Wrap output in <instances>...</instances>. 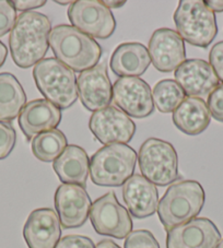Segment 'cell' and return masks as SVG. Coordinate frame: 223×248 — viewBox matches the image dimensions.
Returning <instances> with one entry per match:
<instances>
[{
  "mask_svg": "<svg viewBox=\"0 0 223 248\" xmlns=\"http://www.w3.org/2000/svg\"><path fill=\"white\" fill-rule=\"evenodd\" d=\"M33 78L38 91L59 109L71 108L79 97L75 71L58 59L45 58L36 63Z\"/></svg>",
  "mask_w": 223,
  "mask_h": 248,
  "instance_id": "cell-5",
  "label": "cell"
},
{
  "mask_svg": "<svg viewBox=\"0 0 223 248\" xmlns=\"http://www.w3.org/2000/svg\"><path fill=\"white\" fill-rule=\"evenodd\" d=\"M174 76L188 97L209 96L219 85L213 68L204 59H187L175 70Z\"/></svg>",
  "mask_w": 223,
  "mask_h": 248,
  "instance_id": "cell-17",
  "label": "cell"
},
{
  "mask_svg": "<svg viewBox=\"0 0 223 248\" xmlns=\"http://www.w3.org/2000/svg\"><path fill=\"white\" fill-rule=\"evenodd\" d=\"M174 22L184 41L201 48H207L218 34L216 15L203 0H181Z\"/></svg>",
  "mask_w": 223,
  "mask_h": 248,
  "instance_id": "cell-6",
  "label": "cell"
},
{
  "mask_svg": "<svg viewBox=\"0 0 223 248\" xmlns=\"http://www.w3.org/2000/svg\"><path fill=\"white\" fill-rule=\"evenodd\" d=\"M53 169L62 183L85 187L90 173L88 153L79 145H67L58 159L54 161Z\"/></svg>",
  "mask_w": 223,
  "mask_h": 248,
  "instance_id": "cell-21",
  "label": "cell"
},
{
  "mask_svg": "<svg viewBox=\"0 0 223 248\" xmlns=\"http://www.w3.org/2000/svg\"><path fill=\"white\" fill-rule=\"evenodd\" d=\"M7 55H8L7 47L1 41H0V67H2L3 63L6 62Z\"/></svg>",
  "mask_w": 223,
  "mask_h": 248,
  "instance_id": "cell-35",
  "label": "cell"
},
{
  "mask_svg": "<svg viewBox=\"0 0 223 248\" xmlns=\"http://www.w3.org/2000/svg\"><path fill=\"white\" fill-rule=\"evenodd\" d=\"M90 220L96 232L117 239L126 238L132 232L131 217L118 202L114 191H109L92 203Z\"/></svg>",
  "mask_w": 223,
  "mask_h": 248,
  "instance_id": "cell-9",
  "label": "cell"
},
{
  "mask_svg": "<svg viewBox=\"0 0 223 248\" xmlns=\"http://www.w3.org/2000/svg\"><path fill=\"white\" fill-rule=\"evenodd\" d=\"M221 233L207 217H196L167 231L166 248H216Z\"/></svg>",
  "mask_w": 223,
  "mask_h": 248,
  "instance_id": "cell-14",
  "label": "cell"
},
{
  "mask_svg": "<svg viewBox=\"0 0 223 248\" xmlns=\"http://www.w3.org/2000/svg\"><path fill=\"white\" fill-rule=\"evenodd\" d=\"M96 248H122L118 246L116 243H114L112 239H103L100 243L97 244Z\"/></svg>",
  "mask_w": 223,
  "mask_h": 248,
  "instance_id": "cell-34",
  "label": "cell"
},
{
  "mask_svg": "<svg viewBox=\"0 0 223 248\" xmlns=\"http://www.w3.org/2000/svg\"><path fill=\"white\" fill-rule=\"evenodd\" d=\"M92 202L85 188L63 184L55 192V208L64 229H77L87 222Z\"/></svg>",
  "mask_w": 223,
  "mask_h": 248,
  "instance_id": "cell-12",
  "label": "cell"
},
{
  "mask_svg": "<svg viewBox=\"0 0 223 248\" xmlns=\"http://www.w3.org/2000/svg\"><path fill=\"white\" fill-rule=\"evenodd\" d=\"M172 119L178 130L188 136H197L207 129L211 115L203 98L186 97L173 112Z\"/></svg>",
  "mask_w": 223,
  "mask_h": 248,
  "instance_id": "cell-22",
  "label": "cell"
},
{
  "mask_svg": "<svg viewBox=\"0 0 223 248\" xmlns=\"http://www.w3.org/2000/svg\"><path fill=\"white\" fill-rule=\"evenodd\" d=\"M204 2L212 12H223V0H207Z\"/></svg>",
  "mask_w": 223,
  "mask_h": 248,
  "instance_id": "cell-33",
  "label": "cell"
},
{
  "mask_svg": "<svg viewBox=\"0 0 223 248\" xmlns=\"http://www.w3.org/2000/svg\"><path fill=\"white\" fill-rule=\"evenodd\" d=\"M55 2L58 3V5H62V6H67V5H71L74 1H61V0H56Z\"/></svg>",
  "mask_w": 223,
  "mask_h": 248,
  "instance_id": "cell-37",
  "label": "cell"
},
{
  "mask_svg": "<svg viewBox=\"0 0 223 248\" xmlns=\"http://www.w3.org/2000/svg\"><path fill=\"white\" fill-rule=\"evenodd\" d=\"M123 199L130 215L137 219H145L158 211L159 192L143 175L135 174L123 185Z\"/></svg>",
  "mask_w": 223,
  "mask_h": 248,
  "instance_id": "cell-19",
  "label": "cell"
},
{
  "mask_svg": "<svg viewBox=\"0 0 223 248\" xmlns=\"http://www.w3.org/2000/svg\"><path fill=\"white\" fill-rule=\"evenodd\" d=\"M50 20L35 11L22 12L9 36L11 57L20 68L35 66L43 61L49 47Z\"/></svg>",
  "mask_w": 223,
  "mask_h": 248,
  "instance_id": "cell-1",
  "label": "cell"
},
{
  "mask_svg": "<svg viewBox=\"0 0 223 248\" xmlns=\"http://www.w3.org/2000/svg\"><path fill=\"white\" fill-rule=\"evenodd\" d=\"M49 45L56 59L80 74L96 67L102 56L101 46L94 38L68 24L51 29Z\"/></svg>",
  "mask_w": 223,
  "mask_h": 248,
  "instance_id": "cell-2",
  "label": "cell"
},
{
  "mask_svg": "<svg viewBox=\"0 0 223 248\" xmlns=\"http://www.w3.org/2000/svg\"><path fill=\"white\" fill-rule=\"evenodd\" d=\"M56 248H96L91 238L82 235H67L61 238Z\"/></svg>",
  "mask_w": 223,
  "mask_h": 248,
  "instance_id": "cell-30",
  "label": "cell"
},
{
  "mask_svg": "<svg viewBox=\"0 0 223 248\" xmlns=\"http://www.w3.org/2000/svg\"><path fill=\"white\" fill-rule=\"evenodd\" d=\"M104 5L109 8V9H114V8H121L125 5L126 1H103Z\"/></svg>",
  "mask_w": 223,
  "mask_h": 248,
  "instance_id": "cell-36",
  "label": "cell"
},
{
  "mask_svg": "<svg viewBox=\"0 0 223 248\" xmlns=\"http://www.w3.org/2000/svg\"><path fill=\"white\" fill-rule=\"evenodd\" d=\"M207 106L210 115L218 122L223 123V84H219L209 94Z\"/></svg>",
  "mask_w": 223,
  "mask_h": 248,
  "instance_id": "cell-29",
  "label": "cell"
},
{
  "mask_svg": "<svg viewBox=\"0 0 223 248\" xmlns=\"http://www.w3.org/2000/svg\"><path fill=\"white\" fill-rule=\"evenodd\" d=\"M81 103L90 112L109 108L113 98V87L107 75L106 62L103 61L92 69L81 72L77 79Z\"/></svg>",
  "mask_w": 223,
  "mask_h": 248,
  "instance_id": "cell-13",
  "label": "cell"
},
{
  "mask_svg": "<svg viewBox=\"0 0 223 248\" xmlns=\"http://www.w3.org/2000/svg\"><path fill=\"white\" fill-rule=\"evenodd\" d=\"M209 63L213 68L219 81L223 82V41L213 45L210 50Z\"/></svg>",
  "mask_w": 223,
  "mask_h": 248,
  "instance_id": "cell-31",
  "label": "cell"
},
{
  "mask_svg": "<svg viewBox=\"0 0 223 248\" xmlns=\"http://www.w3.org/2000/svg\"><path fill=\"white\" fill-rule=\"evenodd\" d=\"M138 164L143 176L156 186H167L178 178L177 153L164 140H145L138 152Z\"/></svg>",
  "mask_w": 223,
  "mask_h": 248,
  "instance_id": "cell-7",
  "label": "cell"
},
{
  "mask_svg": "<svg viewBox=\"0 0 223 248\" xmlns=\"http://www.w3.org/2000/svg\"><path fill=\"white\" fill-rule=\"evenodd\" d=\"M12 3H14L16 10L29 12L33 9H36V8L43 7L46 1L45 0H15Z\"/></svg>",
  "mask_w": 223,
  "mask_h": 248,
  "instance_id": "cell-32",
  "label": "cell"
},
{
  "mask_svg": "<svg viewBox=\"0 0 223 248\" xmlns=\"http://www.w3.org/2000/svg\"><path fill=\"white\" fill-rule=\"evenodd\" d=\"M72 27L92 38L106 40L116 29V21L111 9L100 0H77L68 9Z\"/></svg>",
  "mask_w": 223,
  "mask_h": 248,
  "instance_id": "cell-8",
  "label": "cell"
},
{
  "mask_svg": "<svg viewBox=\"0 0 223 248\" xmlns=\"http://www.w3.org/2000/svg\"><path fill=\"white\" fill-rule=\"evenodd\" d=\"M152 98L159 112L172 113L185 100L186 94L176 81L165 79L154 85Z\"/></svg>",
  "mask_w": 223,
  "mask_h": 248,
  "instance_id": "cell-25",
  "label": "cell"
},
{
  "mask_svg": "<svg viewBox=\"0 0 223 248\" xmlns=\"http://www.w3.org/2000/svg\"><path fill=\"white\" fill-rule=\"evenodd\" d=\"M151 63L150 55L140 43H124L118 45L111 57L110 66L114 75L121 78H139Z\"/></svg>",
  "mask_w": 223,
  "mask_h": 248,
  "instance_id": "cell-20",
  "label": "cell"
},
{
  "mask_svg": "<svg viewBox=\"0 0 223 248\" xmlns=\"http://www.w3.org/2000/svg\"><path fill=\"white\" fill-rule=\"evenodd\" d=\"M125 248H160L156 237L147 230H137L126 237Z\"/></svg>",
  "mask_w": 223,
  "mask_h": 248,
  "instance_id": "cell-26",
  "label": "cell"
},
{
  "mask_svg": "<svg viewBox=\"0 0 223 248\" xmlns=\"http://www.w3.org/2000/svg\"><path fill=\"white\" fill-rule=\"evenodd\" d=\"M150 59L161 72H172L185 62V43L181 35L172 29H159L149 41Z\"/></svg>",
  "mask_w": 223,
  "mask_h": 248,
  "instance_id": "cell-15",
  "label": "cell"
},
{
  "mask_svg": "<svg viewBox=\"0 0 223 248\" xmlns=\"http://www.w3.org/2000/svg\"><path fill=\"white\" fill-rule=\"evenodd\" d=\"M32 152L34 156L45 163L58 159L67 148V138L59 129L42 132L32 139Z\"/></svg>",
  "mask_w": 223,
  "mask_h": 248,
  "instance_id": "cell-24",
  "label": "cell"
},
{
  "mask_svg": "<svg viewBox=\"0 0 223 248\" xmlns=\"http://www.w3.org/2000/svg\"><path fill=\"white\" fill-rule=\"evenodd\" d=\"M61 122L62 109L45 98L29 102L19 115V126L28 140L42 132L56 129Z\"/></svg>",
  "mask_w": 223,
  "mask_h": 248,
  "instance_id": "cell-18",
  "label": "cell"
},
{
  "mask_svg": "<svg viewBox=\"0 0 223 248\" xmlns=\"http://www.w3.org/2000/svg\"><path fill=\"white\" fill-rule=\"evenodd\" d=\"M206 195L196 181H179L171 185L158 206V216L167 231L196 219L203 210Z\"/></svg>",
  "mask_w": 223,
  "mask_h": 248,
  "instance_id": "cell-3",
  "label": "cell"
},
{
  "mask_svg": "<svg viewBox=\"0 0 223 248\" xmlns=\"http://www.w3.org/2000/svg\"><path fill=\"white\" fill-rule=\"evenodd\" d=\"M61 236L62 224L53 209L41 208L30 213L23 226L29 248H56Z\"/></svg>",
  "mask_w": 223,
  "mask_h": 248,
  "instance_id": "cell-16",
  "label": "cell"
},
{
  "mask_svg": "<svg viewBox=\"0 0 223 248\" xmlns=\"http://www.w3.org/2000/svg\"><path fill=\"white\" fill-rule=\"evenodd\" d=\"M25 105L27 95L19 80L9 72L0 74V121H14Z\"/></svg>",
  "mask_w": 223,
  "mask_h": 248,
  "instance_id": "cell-23",
  "label": "cell"
},
{
  "mask_svg": "<svg viewBox=\"0 0 223 248\" xmlns=\"http://www.w3.org/2000/svg\"><path fill=\"white\" fill-rule=\"evenodd\" d=\"M16 19V10L12 1L0 0V37L14 29Z\"/></svg>",
  "mask_w": 223,
  "mask_h": 248,
  "instance_id": "cell-28",
  "label": "cell"
},
{
  "mask_svg": "<svg viewBox=\"0 0 223 248\" xmlns=\"http://www.w3.org/2000/svg\"><path fill=\"white\" fill-rule=\"evenodd\" d=\"M16 134L10 123L0 121V160L6 159L15 149Z\"/></svg>",
  "mask_w": 223,
  "mask_h": 248,
  "instance_id": "cell-27",
  "label": "cell"
},
{
  "mask_svg": "<svg viewBox=\"0 0 223 248\" xmlns=\"http://www.w3.org/2000/svg\"><path fill=\"white\" fill-rule=\"evenodd\" d=\"M216 248H223V238L220 241V243L218 244V246Z\"/></svg>",
  "mask_w": 223,
  "mask_h": 248,
  "instance_id": "cell-38",
  "label": "cell"
},
{
  "mask_svg": "<svg viewBox=\"0 0 223 248\" xmlns=\"http://www.w3.org/2000/svg\"><path fill=\"white\" fill-rule=\"evenodd\" d=\"M89 128L102 144H126L136 132V124L115 106L96 110L90 117Z\"/></svg>",
  "mask_w": 223,
  "mask_h": 248,
  "instance_id": "cell-10",
  "label": "cell"
},
{
  "mask_svg": "<svg viewBox=\"0 0 223 248\" xmlns=\"http://www.w3.org/2000/svg\"><path fill=\"white\" fill-rule=\"evenodd\" d=\"M113 101L132 118H145L154 110L150 85L140 78H119L113 85Z\"/></svg>",
  "mask_w": 223,
  "mask_h": 248,
  "instance_id": "cell-11",
  "label": "cell"
},
{
  "mask_svg": "<svg viewBox=\"0 0 223 248\" xmlns=\"http://www.w3.org/2000/svg\"><path fill=\"white\" fill-rule=\"evenodd\" d=\"M136 163L137 153L129 145H105L90 160V176L97 186L119 187L134 175Z\"/></svg>",
  "mask_w": 223,
  "mask_h": 248,
  "instance_id": "cell-4",
  "label": "cell"
}]
</instances>
